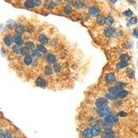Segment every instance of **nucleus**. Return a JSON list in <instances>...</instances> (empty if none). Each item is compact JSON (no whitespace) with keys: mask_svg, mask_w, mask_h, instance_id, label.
Segmentation results:
<instances>
[{"mask_svg":"<svg viewBox=\"0 0 138 138\" xmlns=\"http://www.w3.org/2000/svg\"><path fill=\"white\" fill-rule=\"evenodd\" d=\"M97 113L101 117H106L110 114V108L108 107L107 106H102V107L97 108Z\"/></svg>","mask_w":138,"mask_h":138,"instance_id":"1","label":"nucleus"},{"mask_svg":"<svg viewBox=\"0 0 138 138\" xmlns=\"http://www.w3.org/2000/svg\"><path fill=\"white\" fill-rule=\"evenodd\" d=\"M117 121H118L117 117L112 115H108L105 117L104 118V122L107 124H114Z\"/></svg>","mask_w":138,"mask_h":138,"instance_id":"2","label":"nucleus"},{"mask_svg":"<svg viewBox=\"0 0 138 138\" xmlns=\"http://www.w3.org/2000/svg\"><path fill=\"white\" fill-rule=\"evenodd\" d=\"M108 100L106 98H100L95 101V105L97 107H102L104 106H107Z\"/></svg>","mask_w":138,"mask_h":138,"instance_id":"3","label":"nucleus"},{"mask_svg":"<svg viewBox=\"0 0 138 138\" xmlns=\"http://www.w3.org/2000/svg\"><path fill=\"white\" fill-rule=\"evenodd\" d=\"M115 32H116L115 29L114 28H113V27H111V26L106 27L104 29V35L107 37H113L115 34Z\"/></svg>","mask_w":138,"mask_h":138,"instance_id":"4","label":"nucleus"},{"mask_svg":"<svg viewBox=\"0 0 138 138\" xmlns=\"http://www.w3.org/2000/svg\"><path fill=\"white\" fill-rule=\"evenodd\" d=\"M100 10L97 6H92L89 8V13L93 17H98L100 15Z\"/></svg>","mask_w":138,"mask_h":138,"instance_id":"5","label":"nucleus"},{"mask_svg":"<svg viewBox=\"0 0 138 138\" xmlns=\"http://www.w3.org/2000/svg\"><path fill=\"white\" fill-rule=\"evenodd\" d=\"M36 85L39 87H42L44 88L46 86V79L42 77H39L37 79V80L35 81Z\"/></svg>","mask_w":138,"mask_h":138,"instance_id":"6","label":"nucleus"},{"mask_svg":"<svg viewBox=\"0 0 138 138\" xmlns=\"http://www.w3.org/2000/svg\"><path fill=\"white\" fill-rule=\"evenodd\" d=\"M103 138H114V133L111 129H105L102 133Z\"/></svg>","mask_w":138,"mask_h":138,"instance_id":"7","label":"nucleus"},{"mask_svg":"<svg viewBox=\"0 0 138 138\" xmlns=\"http://www.w3.org/2000/svg\"><path fill=\"white\" fill-rule=\"evenodd\" d=\"M4 42L6 45L10 46L12 45V44L14 42V38L12 37V36L11 35H7L5 36L4 39Z\"/></svg>","mask_w":138,"mask_h":138,"instance_id":"8","label":"nucleus"},{"mask_svg":"<svg viewBox=\"0 0 138 138\" xmlns=\"http://www.w3.org/2000/svg\"><path fill=\"white\" fill-rule=\"evenodd\" d=\"M105 81L107 83H113L115 81V74L111 73L107 74L105 77Z\"/></svg>","mask_w":138,"mask_h":138,"instance_id":"9","label":"nucleus"},{"mask_svg":"<svg viewBox=\"0 0 138 138\" xmlns=\"http://www.w3.org/2000/svg\"><path fill=\"white\" fill-rule=\"evenodd\" d=\"M15 31L17 34H22L25 31V26L22 24H17L15 26Z\"/></svg>","mask_w":138,"mask_h":138,"instance_id":"10","label":"nucleus"},{"mask_svg":"<svg viewBox=\"0 0 138 138\" xmlns=\"http://www.w3.org/2000/svg\"><path fill=\"white\" fill-rule=\"evenodd\" d=\"M15 43L17 45H21L23 43V39L21 35V34H16L14 37Z\"/></svg>","mask_w":138,"mask_h":138,"instance_id":"11","label":"nucleus"},{"mask_svg":"<svg viewBox=\"0 0 138 138\" xmlns=\"http://www.w3.org/2000/svg\"><path fill=\"white\" fill-rule=\"evenodd\" d=\"M93 136L92 130L90 129H85L83 132V137L84 138H91Z\"/></svg>","mask_w":138,"mask_h":138,"instance_id":"12","label":"nucleus"},{"mask_svg":"<svg viewBox=\"0 0 138 138\" xmlns=\"http://www.w3.org/2000/svg\"><path fill=\"white\" fill-rule=\"evenodd\" d=\"M46 61L49 64H55L56 62V57L52 54H48L46 56Z\"/></svg>","mask_w":138,"mask_h":138,"instance_id":"13","label":"nucleus"},{"mask_svg":"<svg viewBox=\"0 0 138 138\" xmlns=\"http://www.w3.org/2000/svg\"><path fill=\"white\" fill-rule=\"evenodd\" d=\"M129 94V92L126 90H124L123 88H121L119 91L118 93H117V98H124L127 97V95Z\"/></svg>","mask_w":138,"mask_h":138,"instance_id":"14","label":"nucleus"},{"mask_svg":"<svg viewBox=\"0 0 138 138\" xmlns=\"http://www.w3.org/2000/svg\"><path fill=\"white\" fill-rule=\"evenodd\" d=\"M23 49H24V47H22L19 45H17L15 46L14 47L12 48V51L16 54H22Z\"/></svg>","mask_w":138,"mask_h":138,"instance_id":"15","label":"nucleus"},{"mask_svg":"<svg viewBox=\"0 0 138 138\" xmlns=\"http://www.w3.org/2000/svg\"><path fill=\"white\" fill-rule=\"evenodd\" d=\"M39 41L42 45H46L47 44L48 42V39L47 37L44 35H40L39 37Z\"/></svg>","mask_w":138,"mask_h":138,"instance_id":"16","label":"nucleus"},{"mask_svg":"<svg viewBox=\"0 0 138 138\" xmlns=\"http://www.w3.org/2000/svg\"><path fill=\"white\" fill-rule=\"evenodd\" d=\"M24 62L25 64L27 65V66H29V65H31V64H32V62H33V58H32L31 55H26L24 59Z\"/></svg>","mask_w":138,"mask_h":138,"instance_id":"17","label":"nucleus"},{"mask_svg":"<svg viewBox=\"0 0 138 138\" xmlns=\"http://www.w3.org/2000/svg\"><path fill=\"white\" fill-rule=\"evenodd\" d=\"M92 132H93V136H98L101 133V130L98 126H94L92 127Z\"/></svg>","mask_w":138,"mask_h":138,"instance_id":"18","label":"nucleus"},{"mask_svg":"<svg viewBox=\"0 0 138 138\" xmlns=\"http://www.w3.org/2000/svg\"><path fill=\"white\" fill-rule=\"evenodd\" d=\"M45 7L48 9H50V8H52L55 6V2L53 1H51V0H47L45 2Z\"/></svg>","mask_w":138,"mask_h":138,"instance_id":"19","label":"nucleus"},{"mask_svg":"<svg viewBox=\"0 0 138 138\" xmlns=\"http://www.w3.org/2000/svg\"><path fill=\"white\" fill-rule=\"evenodd\" d=\"M24 5H25V7L28 8H32L35 6L33 0H26Z\"/></svg>","mask_w":138,"mask_h":138,"instance_id":"20","label":"nucleus"},{"mask_svg":"<svg viewBox=\"0 0 138 138\" xmlns=\"http://www.w3.org/2000/svg\"><path fill=\"white\" fill-rule=\"evenodd\" d=\"M128 62H124V61H120L119 63H117V68L118 69H121L123 68H125L128 66Z\"/></svg>","mask_w":138,"mask_h":138,"instance_id":"21","label":"nucleus"},{"mask_svg":"<svg viewBox=\"0 0 138 138\" xmlns=\"http://www.w3.org/2000/svg\"><path fill=\"white\" fill-rule=\"evenodd\" d=\"M74 7H75L76 8H81L84 7V3L81 1H75L73 2Z\"/></svg>","mask_w":138,"mask_h":138,"instance_id":"22","label":"nucleus"},{"mask_svg":"<svg viewBox=\"0 0 138 138\" xmlns=\"http://www.w3.org/2000/svg\"><path fill=\"white\" fill-rule=\"evenodd\" d=\"M114 22V19L112 16H107L105 17V23L108 25H112Z\"/></svg>","mask_w":138,"mask_h":138,"instance_id":"23","label":"nucleus"},{"mask_svg":"<svg viewBox=\"0 0 138 138\" xmlns=\"http://www.w3.org/2000/svg\"><path fill=\"white\" fill-rule=\"evenodd\" d=\"M52 73V69L50 66H46L44 68V73L46 75H50Z\"/></svg>","mask_w":138,"mask_h":138,"instance_id":"24","label":"nucleus"},{"mask_svg":"<svg viewBox=\"0 0 138 138\" xmlns=\"http://www.w3.org/2000/svg\"><path fill=\"white\" fill-rule=\"evenodd\" d=\"M138 19L136 17H131V19H129V22H128V25L129 26H131V25H135L137 23Z\"/></svg>","mask_w":138,"mask_h":138,"instance_id":"25","label":"nucleus"},{"mask_svg":"<svg viewBox=\"0 0 138 138\" xmlns=\"http://www.w3.org/2000/svg\"><path fill=\"white\" fill-rule=\"evenodd\" d=\"M1 138H12V134L10 133L9 131H6L3 134L2 131L1 133Z\"/></svg>","mask_w":138,"mask_h":138,"instance_id":"26","label":"nucleus"},{"mask_svg":"<svg viewBox=\"0 0 138 138\" xmlns=\"http://www.w3.org/2000/svg\"><path fill=\"white\" fill-rule=\"evenodd\" d=\"M120 60H121V61L128 62L130 60V56L127 54H123L120 56Z\"/></svg>","mask_w":138,"mask_h":138,"instance_id":"27","label":"nucleus"},{"mask_svg":"<svg viewBox=\"0 0 138 138\" xmlns=\"http://www.w3.org/2000/svg\"><path fill=\"white\" fill-rule=\"evenodd\" d=\"M64 12L65 14L70 15L72 12V8L70 6H66L64 8Z\"/></svg>","mask_w":138,"mask_h":138,"instance_id":"28","label":"nucleus"},{"mask_svg":"<svg viewBox=\"0 0 138 138\" xmlns=\"http://www.w3.org/2000/svg\"><path fill=\"white\" fill-rule=\"evenodd\" d=\"M97 23L99 25H103L104 24H105V17L100 16L97 19Z\"/></svg>","mask_w":138,"mask_h":138,"instance_id":"29","label":"nucleus"},{"mask_svg":"<svg viewBox=\"0 0 138 138\" xmlns=\"http://www.w3.org/2000/svg\"><path fill=\"white\" fill-rule=\"evenodd\" d=\"M25 47L28 49V50H31V49H33L34 48V44L31 42H26V45H25Z\"/></svg>","mask_w":138,"mask_h":138,"instance_id":"30","label":"nucleus"},{"mask_svg":"<svg viewBox=\"0 0 138 138\" xmlns=\"http://www.w3.org/2000/svg\"><path fill=\"white\" fill-rule=\"evenodd\" d=\"M37 49L39 50V51L41 52H46L47 50H46V48L44 47V46H43L42 44H39V45H37Z\"/></svg>","mask_w":138,"mask_h":138,"instance_id":"31","label":"nucleus"},{"mask_svg":"<svg viewBox=\"0 0 138 138\" xmlns=\"http://www.w3.org/2000/svg\"><path fill=\"white\" fill-rule=\"evenodd\" d=\"M124 15L127 17H131V16L133 15V11H131L130 9H128L127 10H126V11L124 12Z\"/></svg>","mask_w":138,"mask_h":138,"instance_id":"32","label":"nucleus"},{"mask_svg":"<svg viewBox=\"0 0 138 138\" xmlns=\"http://www.w3.org/2000/svg\"><path fill=\"white\" fill-rule=\"evenodd\" d=\"M128 76L131 79L134 78V77H135V71H134L133 70H132V69L129 70V71H128Z\"/></svg>","mask_w":138,"mask_h":138,"instance_id":"33","label":"nucleus"},{"mask_svg":"<svg viewBox=\"0 0 138 138\" xmlns=\"http://www.w3.org/2000/svg\"><path fill=\"white\" fill-rule=\"evenodd\" d=\"M53 68L55 70V71L57 72V73H59L61 71V67H60V64H55L53 66Z\"/></svg>","mask_w":138,"mask_h":138,"instance_id":"34","label":"nucleus"},{"mask_svg":"<svg viewBox=\"0 0 138 138\" xmlns=\"http://www.w3.org/2000/svg\"><path fill=\"white\" fill-rule=\"evenodd\" d=\"M12 21V20H10V21H9V22H8V24H7V26L8 27V28H9L10 29H12V28H13V27H14L15 26H16V25H15V22H14V21H13L12 24H11Z\"/></svg>","mask_w":138,"mask_h":138,"instance_id":"35","label":"nucleus"},{"mask_svg":"<svg viewBox=\"0 0 138 138\" xmlns=\"http://www.w3.org/2000/svg\"><path fill=\"white\" fill-rule=\"evenodd\" d=\"M39 50L37 48V49H34V50H32V52H31V55L32 56H37V55L39 54Z\"/></svg>","mask_w":138,"mask_h":138,"instance_id":"36","label":"nucleus"},{"mask_svg":"<svg viewBox=\"0 0 138 138\" xmlns=\"http://www.w3.org/2000/svg\"><path fill=\"white\" fill-rule=\"evenodd\" d=\"M133 36L136 38H138V29H135L133 30Z\"/></svg>","mask_w":138,"mask_h":138,"instance_id":"37","label":"nucleus"},{"mask_svg":"<svg viewBox=\"0 0 138 138\" xmlns=\"http://www.w3.org/2000/svg\"><path fill=\"white\" fill-rule=\"evenodd\" d=\"M33 1L34 4L35 5V6H39L42 4V0H33Z\"/></svg>","mask_w":138,"mask_h":138,"instance_id":"38","label":"nucleus"},{"mask_svg":"<svg viewBox=\"0 0 138 138\" xmlns=\"http://www.w3.org/2000/svg\"><path fill=\"white\" fill-rule=\"evenodd\" d=\"M117 115L120 117H126V115H127V113L125 112H119V113L117 114Z\"/></svg>","mask_w":138,"mask_h":138,"instance_id":"39","label":"nucleus"},{"mask_svg":"<svg viewBox=\"0 0 138 138\" xmlns=\"http://www.w3.org/2000/svg\"><path fill=\"white\" fill-rule=\"evenodd\" d=\"M127 2H129L131 4H135V0H126Z\"/></svg>","mask_w":138,"mask_h":138,"instance_id":"40","label":"nucleus"},{"mask_svg":"<svg viewBox=\"0 0 138 138\" xmlns=\"http://www.w3.org/2000/svg\"><path fill=\"white\" fill-rule=\"evenodd\" d=\"M108 1H109L111 3H112V4H115V3L117 2V0H108Z\"/></svg>","mask_w":138,"mask_h":138,"instance_id":"41","label":"nucleus"}]
</instances>
